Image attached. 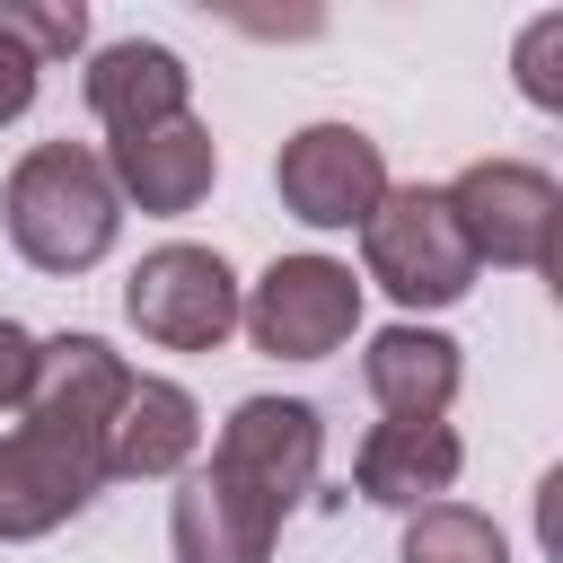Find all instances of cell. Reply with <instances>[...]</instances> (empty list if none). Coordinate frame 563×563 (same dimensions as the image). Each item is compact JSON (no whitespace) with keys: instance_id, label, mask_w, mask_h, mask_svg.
Here are the masks:
<instances>
[{"instance_id":"obj_1","label":"cell","mask_w":563,"mask_h":563,"mask_svg":"<svg viewBox=\"0 0 563 563\" xmlns=\"http://www.w3.org/2000/svg\"><path fill=\"white\" fill-rule=\"evenodd\" d=\"M0 220H9V246L35 264V273H88L114 255V229H123V202L106 185V158L79 150V141H35L9 185H0Z\"/></svg>"},{"instance_id":"obj_13","label":"cell","mask_w":563,"mask_h":563,"mask_svg":"<svg viewBox=\"0 0 563 563\" xmlns=\"http://www.w3.org/2000/svg\"><path fill=\"white\" fill-rule=\"evenodd\" d=\"M457 466H466V449H457V431L449 422H378L361 449H352V484L378 501V510H431L449 484H457Z\"/></svg>"},{"instance_id":"obj_9","label":"cell","mask_w":563,"mask_h":563,"mask_svg":"<svg viewBox=\"0 0 563 563\" xmlns=\"http://www.w3.org/2000/svg\"><path fill=\"white\" fill-rule=\"evenodd\" d=\"M211 176H220V141H211V123H194V114H167V123H141V132H114V141H106V185H114V202H141V211H158V220H185V211L211 194Z\"/></svg>"},{"instance_id":"obj_12","label":"cell","mask_w":563,"mask_h":563,"mask_svg":"<svg viewBox=\"0 0 563 563\" xmlns=\"http://www.w3.org/2000/svg\"><path fill=\"white\" fill-rule=\"evenodd\" d=\"M88 114L106 123V141L114 132H141V123H167V114H194L185 97H194V70L167 53V44H150V35H123V44H106V53H88Z\"/></svg>"},{"instance_id":"obj_19","label":"cell","mask_w":563,"mask_h":563,"mask_svg":"<svg viewBox=\"0 0 563 563\" xmlns=\"http://www.w3.org/2000/svg\"><path fill=\"white\" fill-rule=\"evenodd\" d=\"M35 343L18 317H0V413H26V387H35Z\"/></svg>"},{"instance_id":"obj_17","label":"cell","mask_w":563,"mask_h":563,"mask_svg":"<svg viewBox=\"0 0 563 563\" xmlns=\"http://www.w3.org/2000/svg\"><path fill=\"white\" fill-rule=\"evenodd\" d=\"M0 18H9V35L35 53V70L88 44V18H79V0H70V9H18V0H0Z\"/></svg>"},{"instance_id":"obj_5","label":"cell","mask_w":563,"mask_h":563,"mask_svg":"<svg viewBox=\"0 0 563 563\" xmlns=\"http://www.w3.org/2000/svg\"><path fill=\"white\" fill-rule=\"evenodd\" d=\"M123 317L158 352H220L238 334V273L211 246H150L123 282Z\"/></svg>"},{"instance_id":"obj_7","label":"cell","mask_w":563,"mask_h":563,"mask_svg":"<svg viewBox=\"0 0 563 563\" xmlns=\"http://www.w3.org/2000/svg\"><path fill=\"white\" fill-rule=\"evenodd\" d=\"M273 194L308 229H361L387 194V158L361 123H299L273 158Z\"/></svg>"},{"instance_id":"obj_8","label":"cell","mask_w":563,"mask_h":563,"mask_svg":"<svg viewBox=\"0 0 563 563\" xmlns=\"http://www.w3.org/2000/svg\"><path fill=\"white\" fill-rule=\"evenodd\" d=\"M106 484V449L97 440H62V431H35L18 422L0 440V545H26V537H53L62 519H79Z\"/></svg>"},{"instance_id":"obj_2","label":"cell","mask_w":563,"mask_h":563,"mask_svg":"<svg viewBox=\"0 0 563 563\" xmlns=\"http://www.w3.org/2000/svg\"><path fill=\"white\" fill-rule=\"evenodd\" d=\"M361 264L396 308H457L484 273L440 185H387L378 211L361 220Z\"/></svg>"},{"instance_id":"obj_3","label":"cell","mask_w":563,"mask_h":563,"mask_svg":"<svg viewBox=\"0 0 563 563\" xmlns=\"http://www.w3.org/2000/svg\"><path fill=\"white\" fill-rule=\"evenodd\" d=\"M238 325L273 361H325L361 325V282L334 255H273L255 290H238Z\"/></svg>"},{"instance_id":"obj_20","label":"cell","mask_w":563,"mask_h":563,"mask_svg":"<svg viewBox=\"0 0 563 563\" xmlns=\"http://www.w3.org/2000/svg\"><path fill=\"white\" fill-rule=\"evenodd\" d=\"M35 106V53L9 35V18H0V123H18Z\"/></svg>"},{"instance_id":"obj_15","label":"cell","mask_w":563,"mask_h":563,"mask_svg":"<svg viewBox=\"0 0 563 563\" xmlns=\"http://www.w3.org/2000/svg\"><path fill=\"white\" fill-rule=\"evenodd\" d=\"M167 537H176V563H273L282 519H273L264 501H246L238 484H220L211 466H194V475L176 484Z\"/></svg>"},{"instance_id":"obj_4","label":"cell","mask_w":563,"mask_h":563,"mask_svg":"<svg viewBox=\"0 0 563 563\" xmlns=\"http://www.w3.org/2000/svg\"><path fill=\"white\" fill-rule=\"evenodd\" d=\"M449 211L475 246V264H510V273H545L554 264V220H563V185L528 158H475L449 185Z\"/></svg>"},{"instance_id":"obj_11","label":"cell","mask_w":563,"mask_h":563,"mask_svg":"<svg viewBox=\"0 0 563 563\" xmlns=\"http://www.w3.org/2000/svg\"><path fill=\"white\" fill-rule=\"evenodd\" d=\"M202 449V405L176 378H132V396L106 422V484H158L185 475V457Z\"/></svg>"},{"instance_id":"obj_6","label":"cell","mask_w":563,"mask_h":563,"mask_svg":"<svg viewBox=\"0 0 563 563\" xmlns=\"http://www.w3.org/2000/svg\"><path fill=\"white\" fill-rule=\"evenodd\" d=\"M317 457H325V422H317V405H299V396H246V405L220 422V440H211V475L238 484L246 501H264L273 519H290V510L308 501Z\"/></svg>"},{"instance_id":"obj_10","label":"cell","mask_w":563,"mask_h":563,"mask_svg":"<svg viewBox=\"0 0 563 563\" xmlns=\"http://www.w3.org/2000/svg\"><path fill=\"white\" fill-rule=\"evenodd\" d=\"M123 396H132V369H123V352L106 334H53V343H35V387H26V422L35 431L106 449V422H114Z\"/></svg>"},{"instance_id":"obj_16","label":"cell","mask_w":563,"mask_h":563,"mask_svg":"<svg viewBox=\"0 0 563 563\" xmlns=\"http://www.w3.org/2000/svg\"><path fill=\"white\" fill-rule=\"evenodd\" d=\"M396 563H510V545H501V528H493L484 510H466V501H431V510L405 519Z\"/></svg>"},{"instance_id":"obj_14","label":"cell","mask_w":563,"mask_h":563,"mask_svg":"<svg viewBox=\"0 0 563 563\" xmlns=\"http://www.w3.org/2000/svg\"><path fill=\"white\" fill-rule=\"evenodd\" d=\"M361 387L387 422H440L457 396V343L440 325H378L361 352Z\"/></svg>"},{"instance_id":"obj_18","label":"cell","mask_w":563,"mask_h":563,"mask_svg":"<svg viewBox=\"0 0 563 563\" xmlns=\"http://www.w3.org/2000/svg\"><path fill=\"white\" fill-rule=\"evenodd\" d=\"M554 53H563V9L528 18V35H519V88H528V106H563V70H554Z\"/></svg>"}]
</instances>
